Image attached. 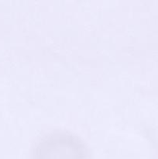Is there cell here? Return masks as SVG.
Masks as SVG:
<instances>
[{
    "label": "cell",
    "instance_id": "6da1fadb",
    "mask_svg": "<svg viewBox=\"0 0 158 159\" xmlns=\"http://www.w3.org/2000/svg\"><path fill=\"white\" fill-rule=\"evenodd\" d=\"M31 159H89V152L77 135L58 130L44 135L37 141Z\"/></svg>",
    "mask_w": 158,
    "mask_h": 159
}]
</instances>
